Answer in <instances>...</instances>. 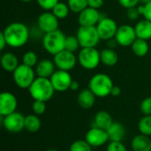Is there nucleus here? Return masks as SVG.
I'll list each match as a JSON object with an SVG mask.
<instances>
[{
  "label": "nucleus",
  "mask_w": 151,
  "mask_h": 151,
  "mask_svg": "<svg viewBox=\"0 0 151 151\" xmlns=\"http://www.w3.org/2000/svg\"><path fill=\"white\" fill-rule=\"evenodd\" d=\"M2 32L5 37L7 46L15 49L26 45L30 37L28 27L19 21H14L9 24Z\"/></svg>",
  "instance_id": "nucleus-1"
},
{
  "label": "nucleus",
  "mask_w": 151,
  "mask_h": 151,
  "mask_svg": "<svg viewBox=\"0 0 151 151\" xmlns=\"http://www.w3.org/2000/svg\"><path fill=\"white\" fill-rule=\"evenodd\" d=\"M28 92L34 100L48 102L53 97L55 89L50 79L36 77L29 87Z\"/></svg>",
  "instance_id": "nucleus-2"
},
{
  "label": "nucleus",
  "mask_w": 151,
  "mask_h": 151,
  "mask_svg": "<svg viewBox=\"0 0 151 151\" xmlns=\"http://www.w3.org/2000/svg\"><path fill=\"white\" fill-rule=\"evenodd\" d=\"M114 84L111 78L106 73H96L91 77L88 81V88L96 97L104 98L111 96Z\"/></svg>",
  "instance_id": "nucleus-3"
},
{
  "label": "nucleus",
  "mask_w": 151,
  "mask_h": 151,
  "mask_svg": "<svg viewBox=\"0 0 151 151\" xmlns=\"http://www.w3.org/2000/svg\"><path fill=\"white\" fill-rule=\"evenodd\" d=\"M65 35L59 29L44 34L42 36V46L45 51L52 56L65 50Z\"/></svg>",
  "instance_id": "nucleus-4"
},
{
  "label": "nucleus",
  "mask_w": 151,
  "mask_h": 151,
  "mask_svg": "<svg viewBox=\"0 0 151 151\" xmlns=\"http://www.w3.org/2000/svg\"><path fill=\"white\" fill-rule=\"evenodd\" d=\"M36 77L35 70L24 64H20L12 73L14 83L22 89H28Z\"/></svg>",
  "instance_id": "nucleus-5"
},
{
  "label": "nucleus",
  "mask_w": 151,
  "mask_h": 151,
  "mask_svg": "<svg viewBox=\"0 0 151 151\" xmlns=\"http://www.w3.org/2000/svg\"><path fill=\"white\" fill-rule=\"evenodd\" d=\"M77 58L79 65L86 70H94L101 63L100 51L96 48H81Z\"/></svg>",
  "instance_id": "nucleus-6"
},
{
  "label": "nucleus",
  "mask_w": 151,
  "mask_h": 151,
  "mask_svg": "<svg viewBox=\"0 0 151 151\" xmlns=\"http://www.w3.org/2000/svg\"><path fill=\"white\" fill-rule=\"evenodd\" d=\"M76 36L81 44V48H96L101 41L96 27L80 26L77 29Z\"/></svg>",
  "instance_id": "nucleus-7"
},
{
  "label": "nucleus",
  "mask_w": 151,
  "mask_h": 151,
  "mask_svg": "<svg viewBox=\"0 0 151 151\" xmlns=\"http://www.w3.org/2000/svg\"><path fill=\"white\" fill-rule=\"evenodd\" d=\"M1 118L3 127L9 133L17 134L25 129V116L17 111Z\"/></svg>",
  "instance_id": "nucleus-8"
},
{
  "label": "nucleus",
  "mask_w": 151,
  "mask_h": 151,
  "mask_svg": "<svg viewBox=\"0 0 151 151\" xmlns=\"http://www.w3.org/2000/svg\"><path fill=\"white\" fill-rule=\"evenodd\" d=\"M53 61L57 69L69 72L73 70L77 65L78 58L75 53L64 50L53 56Z\"/></svg>",
  "instance_id": "nucleus-9"
},
{
  "label": "nucleus",
  "mask_w": 151,
  "mask_h": 151,
  "mask_svg": "<svg viewBox=\"0 0 151 151\" xmlns=\"http://www.w3.org/2000/svg\"><path fill=\"white\" fill-rule=\"evenodd\" d=\"M96 27L101 40H104V41H109L113 39L119 28L117 22L114 19L108 17L101 18L100 21L97 23Z\"/></svg>",
  "instance_id": "nucleus-10"
},
{
  "label": "nucleus",
  "mask_w": 151,
  "mask_h": 151,
  "mask_svg": "<svg viewBox=\"0 0 151 151\" xmlns=\"http://www.w3.org/2000/svg\"><path fill=\"white\" fill-rule=\"evenodd\" d=\"M114 39L118 45L122 47H131L134 41L137 39L134 27L127 24L119 26Z\"/></svg>",
  "instance_id": "nucleus-11"
},
{
  "label": "nucleus",
  "mask_w": 151,
  "mask_h": 151,
  "mask_svg": "<svg viewBox=\"0 0 151 151\" xmlns=\"http://www.w3.org/2000/svg\"><path fill=\"white\" fill-rule=\"evenodd\" d=\"M37 27L44 34L53 32L58 29L59 19L52 13L51 11H45L37 18Z\"/></svg>",
  "instance_id": "nucleus-12"
},
{
  "label": "nucleus",
  "mask_w": 151,
  "mask_h": 151,
  "mask_svg": "<svg viewBox=\"0 0 151 151\" xmlns=\"http://www.w3.org/2000/svg\"><path fill=\"white\" fill-rule=\"evenodd\" d=\"M50 80L57 92H65L70 89V85L73 81V78L69 72L58 69L55 71Z\"/></svg>",
  "instance_id": "nucleus-13"
},
{
  "label": "nucleus",
  "mask_w": 151,
  "mask_h": 151,
  "mask_svg": "<svg viewBox=\"0 0 151 151\" xmlns=\"http://www.w3.org/2000/svg\"><path fill=\"white\" fill-rule=\"evenodd\" d=\"M85 140L92 148H98L105 145L109 140V136L106 130L92 127L85 134Z\"/></svg>",
  "instance_id": "nucleus-14"
},
{
  "label": "nucleus",
  "mask_w": 151,
  "mask_h": 151,
  "mask_svg": "<svg viewBox=\"0 0 151 151\" xmlns=\"http://www.w3.org/2000/svg\"><path fill=\"white\" fill-rule=\"evenodd\" d=\"M18 107V100L14 94L9 91H4L0 94V115L7 116L16 111Z\"/></svg>",
  "instance_id": "nucleus-15"
},
{
  "label": "nucleus",
  "mask_w": 151,
  "mask_h": 151,
  "mask_svg": "<svg viewBox=\"0 0 151 151\" xmlns=\"http://www.w3.org/2000/svg\"><path fill=\"white\" fill-rule=\"evenodd\" d=\"M101 18L99 11L89 6L78 13V22L81 27H96Z\"/></svg>",
  "instance_id": "nucleus-16"
},
{
  "label": "nucleus",
  "mask_w": 151,
  "mask_h": 151,
  "mask_svg": "<svg viewBox=\"0 0 151 151\" xmlns=\"http://www.w3.org/2000/svg\"><path fill=\"white\" fill-rule=\"evenodd\" d=\"M56 65L53 60L50 59H42L40 60L35 65V73L37 77L48 78L50 79L56 71Z\"/></svg>",
  "instance_id": "nucleus-17"
},
{
  "label": "nucleus",
  "mask_w": 151,
  "mask_h": 151,
  "mask_svg": "<svg viewBox=\"0 0 151 151\" xmlns=\"http://www.w3.org/2000/svg\"><path fill=\"white\" fill-rule=\"evenodd\" d=\"M96 98V96L88 88H83L80 91L77 96V103L82 109L88 110L95 105Z\"/></svg>",
  "instance_id": "nucleus-18"
},
{
  "label": "nucleus",
  "mask_w": 151,
  "mask_h": 151,
  "mask_svg": "<svg viewBox=\"0 0 151 151\" xmlns=\"http://www.w3.org/2000/svg\"><path fill=\"white\" fill-rule=\"evenodd\" d=\"M113 119L111 115L106 111H99L94 117L93 119V126L94 127L101 128L104 130H108V128L113 123Z\"/></svg>",
  "instance_id": "nucleus-19"
},
{
  "label": "nucleus",
  "mask_w": 151,
  "mask_h": 151,
  "mask_svg": "<svg viewBox=\"0 0 151 151\" xmlns=\"http://www.w3.org/2000/svg\"><path fill=\"white\" fill-rule=\"evenodd\" d=\"M107 134L110 142H122L126 136L127 130L125 126L118 121H114L108 128Z\"/></svg>",
  "instance_id": "nucleus-20"
},
{
  "label": "nucleus",
  "mask_w": 151,
  "mask_h": 151,
  "mask_svg": "<svg viewBox=\"0 0 151 151\" xmlns=\"http://www.w3.org/2000/svg\"><path fill=\"white\" fill-rule=\"evenodd\" d=\"M19 65L18 57L12 52H4L1 56V65L5 72L13 73Z\"/></svg>",
  "instance_id": "nucleus-21"
},
{
  "label": "nucleus",
  "mask_w": 151,
  "mask_h": 151,
  "mask_svg": "<svg viewBox=\"0 0 151 151\" xmlns=\"http://www.w3.org/2000/svg\"><path fill=\"white\" fill-rule=\"evenodd\" d=\"M131 148L133 151H151V139L150 136L140 134L132 139Z\"/></svg>",
  "instance_id": "nucleus-22"
},
{
  "label": "nucleus",
  "mask_w": 151,
  "mask_h": 151,
  "mask_svg": "<svg viewBox=\"0 0 151 151\" xmlns=\"http://www.w3.org/2000/svg\"><path fill=\"white\" fill-rule=\"evenodd\" d=\"M135 33L137 38L142 40H150L151 39V21L143 19L136 23L134 26Z\"/></svg>",
  "instance_id": "nucleus-23"
},
{
  "label": "nucleus",
  "mask_w": 151,
  "mask_h": 151,
  "mask_svg": "<svg viewBox=\"0 0 151 151\" xmlns=\"http://www.w3.org/2000/svg\"><path fill=\"white\" fill-rule=\"evenodd\" d=\"M101 63L106 66H114L119 62V55L114 49L105 48L100 51Z\"/></svg>",
  "instance_id": "nucleus-24"
},
{
  "label": "nucleus",
  "mask_w": 151,
  "mask_h": 151,
  "mask_svg": "<svg viewBox=\"0 0 151 151\" xmlns=\"http://www.w3.org/2000/svg\"><path fill=\"white\" fill-rule=\"evenodd\" d=\"M42 127V121L39 116L35 114H28L25 116V129L29 133H37Z\"/></svg>",
  "instance_id": "nucleus-25"
},
{
  "label": "nucleus",
  "mask_w": 151,
  "mask_h": 151,
  "mask_svg": "<svg viewBox=\"0 0 151 151\" xmlns=\"http://www.w3.org/2000/svg\"><path fill=\"white\" fill-rule=\"evenodd\" d=\"M133 53L140 58L145 57L150 51V45L148 41L137 38L131 46Z\"/></svg>",
  "instance_id": "nucleus-26"
},
{
  "label": "nucleus",
  "mask_w": 151,
  "mask_h": 151,
  "mask_svg": "<svg viewBox=\"0 0 151 151\" xmlns=\"http://www.w3.org/2000/svg\"><path fill=\"white\" fill-rule=\"evenodd\" d=\"M51 12L58 19H64L69 15V12L71 11L67 3L65 4L63 2H58L51 10Z\"/></svg>",
  "instance_id": "nucleus-27"
},
{
  "label": "nucleus",
  "mask_w": 151,
  "mask_h": 151,
  "mask_svg": "<svg viewBox=\"0 0 151 151\" xmlns=\"http://www.w3.org/2000/svg\"><path fill=\"white\" fill-rule=\"evenodd\" d=\"M138 130L142 134L151 136V115H144L139 120Z\"/></svg>",
  "instance_id": "nucleus-28"
},
{
  "label": "nucleus",
  "mask_w": 151,
  "mask_h": 151,
  "mask_svg": "<svg viewBox=\"0 0 151 151\" xmlns=\"http://www.w3.org/2000/svg\"><path fill=\"white\" fill-rule=\"evenodd\" d=\"M70 11L74 13H80L88 6V0H67Z\"/></svg>",
  "instance_id": "nucleus-29"
},
{
  "label": "nucleus",
  "mask_w": 151,
  "mask_h": 151,
  "mask_svg": "<svg viewBox=\"0 0 151 151\" xmlns=\"http://www.w3.org/2000/svg\"><path fill=\"white\" fill-rule=\"evenodd\" d=\"M80 47H81V44L79 42V40L77 38L76 35L66 36L65 42V50L75 53L76 51H78Z\"/></svg>",
  "instance_id": "nucleus-30"
},
{
  "label": "nucleus",
  "mask_w": 151,
  "mask_h": 151,
  "mask_svg": "<svg viewBox=\"0 0 151 151\" xmlns=\"http://www.w3.org/2000/svg\"><path fill=\"white\" fill-rule=\"evenodd\" d=\"M38 57L36 55L35 52L34 51H27L26 53H24L23 57H22V64L30 66V67H35V65L38 63Z\"/></svg>",
  "instance_id": "nucleus-31"
},
{
  "label": "nucleus",
  "mask_w": 151,
  "mask_h": 151,
  "mask_svg": "<svg viewBox=\"0 0 151 151\" xmlns=\"http://www.w3.org/2000/svg\"><path fill=\"white\" fill-rule=\"evenodd\" d=\"M92 147L84 140H77L73 142L69 148V151H92Z\"/></svg>",
  "instance_id": "nucleus-32"
},
{
  "label": "nucleus",
  "mask_w": 151,
  "mask_h": 151,
  "mask_svg": "<svg viewBox=\"0 0 151 151\" xmlns=\"http://www.w3.org/2000/svg\"><path fill=\"white\" fill-rule=\"evenodd\" d=\"M46 109H47L46 102L34 100V102L32 104V111H33L34 114H35L37 116H41L45 113Z\"/></svg>",
  "instance_id": "nucleus-33"
},
{
  "label": "nucleus",
  "mask_w": 151,
  "mask_h": 151,
  "mask_svg": "<svg viewBox=\"0 0 151 151\" xmlns=\"http://www.w3.org/2000/svg\"><path fill=\"white\" fill-rule=\"evenodd\" d=\"M38 5L44 11H51L59 0H36Z\"/></svg>",
  "instance_id": "nucleus-34"
},
{
  "label": "nucleus",
  "mask_w": 151,
  "mask_h": 151,
  "mask_svg": "<svg viewBox=\"0 0 151 151\" xmlns=\"http://www.w3.org/2000/svg\"><path fill=\"white\" fill-rule=\"evenodd\" d=\"M106 151H127V149L122 142H110L107 145Z\"/></svg>",
  "instance_id": "nucleus-35"
},
{
  "label": "nucleus",
  "mask_w": 151,
  "mask_h": 151,
  "mask_svg": "<svg viewBox=\"0 0 151 151\" xmlns=\"http://www.w3.org/2000/svg\"><path fill=\"white\" fill-rule=\"evenodd\" d=\"M140 109L144 115H151V96H148L142 101Z\"/></svg>",
  "instance_id": "nucleus-36"
},
{
  "label": "nucleus",
  "mask_w": 151,
  "mask_h": 151,
  "mask_svg": "<svg viewBox=\"0 0 151 151\" xmlns=\"http://www.w3.org/2000/svg\"><path fill=\"white\" fill-rule=\"evenodd\" d=\"M140 12L138 11V8L137 6L136 7H132V8H129V9H127V17L134 21V20H137L138 18L140 17Z\"/></svg>",
  "instance_id": "nucleus-37"
},
{
  "label": "nucleus",
  "mask_w": 151,
  "mask_h": 151,
  "mask_svg": "<svg viewBox=\"0 0 151 151\" xmlns=\"http://www.w3.org/2000/svg\"><path fill=\"white\" fill-rule=\"evenodd\" d=\"M119 4L125 9H129L132 7H136L139 5L141 0H118Z\"/></svg>",
  "instance_id": "nucleus-38"
},
{
  "label": "nucleus",
  "mask_w": 151,
  "mask_h": 151,
  "mask_svg": "<svg viewBox=\"0 0 151 151\" xmlns=\"http://www.w3.org/2000/svg\"><path fill=\"white\" fill-rule=\"evenodd\" d=\"M143 4V14L142 16L144 19L151 21V1L147 4Z\"/></svg>",
  "instance_id": "nucleus-39"
},
{
  "label": "nucleus",
  "mask_w": 151,
  "mask_h": 151,
  "mask_svg": "<svg viewBox=\"0 0 151 151\" xmlns=\"http://www.w3.org/2000/svg\"><path fill=\"white\" fill-rule=\"evenodd\" d=\"M104 4V0H88V6L99 10Z\"/></svg>",
  "instance_id": "nucleus-40"
},
{
  "label": "nucleus",
  "mask_w": 151,
  "mask_h": 151,
  "mask_svg": "<svg viewBox=\"0 0 151 151\" xmlns=\"http://www.w3.org/2000/svg\"><path fill=\"white\" fill-rule=\"evenodd\" d=\"M6 46H7V42H6L5 37L4 35L3 32H1L0 33V50H4Z\"/></svg>",
  "instance_id": "nucleus-41"
},
{
  "label": "nucleus",
  "mask_w": 151,
  "mask_h": 151,
  "mask_svg": "<svg viewBox=\"0 0 151 151\" xmlns=\"http://www.w3.org/2000/svg\"><path fill=\"white\" fill-rule=\"evenodd\" d=\"M120 94H121V88H120L119 86H115V85H114L113 88H112V89H111V96L117 97V96H119Z\"/></svg>",
  "instance_id": "nucleus-42"
},
{
  "label": "nucleus",
  "mask_w": 151,
  "mask_h": 151,
  "mask_svg": "<svg viewBox=\"0 0 151 151\" xmlns=\"http://www.w3.org/2000/svg\"><path fill=\"white\" fill-rule=\"evenodd\" d=\"M80 88V84L77 81H72L71 85H70V90L72 91H77Z\"/></svg>",
  "instance_id": "nucleus-43"
},
{
  "label": "nucleus",
  "mask_w": 151,
  "mask_h": 151,
  "mask_svg": "<svg viewBox=\"0 0 151 151\" xmlns=\"http://www.w3.org/2000/svg\"><path fill=\"white\" fill-rule=\"evenodd\" d=\"M19 1H21V2H23V3H30V2H33V1H35V0H19Z\"/></svg>",
  "instance_id": "nucleus-44"
},
{
  "label": "nucleus",
  "mask_w": 151,
  "mask_h": 151,
  "mask_svg": "<svg viewBox=\"0 0 151 151\" xmlns=\"http://www.w3.org/2000/svg\"><path fill=\"white\" fill-rule=\"evenodd\" d=\"M151 0H141V3L142 4H147V3H149V2H150Z\"/></svg>",
  "instance_id": "nucleus-45"
},
{
  "label": "nucleus",
  "mask_w": 151,
  "mask_h": 151,
  "mask_svg": "<svg viewBox=\"0 0 151 151\" xmlns=\"http://www.w3.org/2000/svg\"><path fill=\"white\" fill-rule=\"evenodd\" d=\"M44 151H58L57 149H53V148H50V149H48V150H46Z\"/></svg>",
  "instance_id": "nucleus-46"
}]
</instances>
